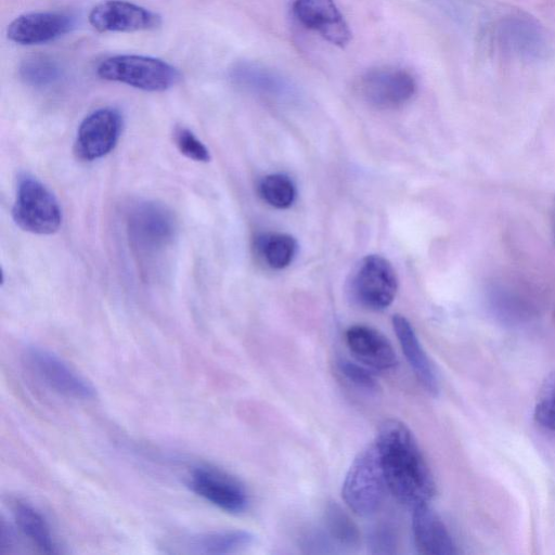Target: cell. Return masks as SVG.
<instances>
[{
    "mask_svg": "<svg viewBox=\"0 0 555 555\" xmlns=\"http://www.w3.org/2000/svg\"><path fill=\"white\" fill-rule=\"evenodd\" d=\"M374 441L388 491L412 508L429 503L436 493V483L409 427L398 420H386Z\"/></svg>",
    "mask_w": 555,
    "mask_h": 555,
    "instance_id": "6da1fadb",
    "label": "cell"
},
{
    "mask_svg": "<svg viewBox=\"0 0 555 555\" xmlns=\"http://www.w3.org/2000/svg\"><path fill=\"white\" fill-rule=\"evenodd\" d=\"M177 230L173 214L163 204L142 201L127 212L129 245L141 264L147 266L165 255L173 244Z\"/></svg>",
    "mask_w": 555,
    "mask_h": 555,
    "instance_id": "7a4b0ae2",
    "label": "cell"
},
{
    "mask_svg": "<svg viewBox=\"0 0 555 555\" xmlns=\"http://www.w3.org/2000/svg\"><path fill=\"white\" fill-rule=\"evenodd\" d=\"M388 490L375 441L354 457L345 476L341 496L357 515L369 516L382 505Z\"/></svg>",
    "mask_w": 555,
    "mask_h": 555,
    "instance_id": "3957f363",
    "label": "cell"
},
{
    "mask_svg": "<svg viewBox=\"0 0 555 555\" xmlns=\"http://www.w3.org/2000/svg\"><path fill=\"white\" fill-rule=\"evenodd\" d=\"M12 217L22 230L40 235L55 233L62 223V210L53 193L35 177L18 178Z\"/></svg>",
    "mask_w": 555,
    "mask_h": 555,
    "instance_id": "277c9868",
    "label": "cell"
},
{
    "mask_svg": "<svg viewBox=\"0 0 555 555\" xmlns=\"http://www.w3.org/2000/svg\"><path fill=\"white\" fill-rule=\"evenodd\" d=\"M98 75L109 81H117L144 91H165L181 78L179 70L159 59L122 54L102 61Z\"/></svg>",
    "mask_w": 555,
    "mask_h": 555,
    "instance_id": "5b68a950",
    "label": "cell"
},
{
    "mask_svg": "<svg viewBox=\"0 0 555 555\" xmlns=\"http://www.w3.org/2000/svg\"><path fill=\"white\" fill-rule=\"evenodd\" d=\"M349 293L360 306L384 310L391 305L398 291V276L392 264L379 255H367L354 268Z\"/></svg>",
    "mask_w": 555,
    "mask_h": 555,
    "instance_id": "8992f818",
    "label": "cell"
},
{
    "mask_svg": "<svg viewBox=\"0 0 555 555\" xmlns=\"http://www.w3.org/2000/svg\"><path fill=\"white\" fill-rule=\"evenodd\" d=\"M27 367L54 392L75 400L96 396L93 385L52 351L30 346L23 354Z\"/></svg>",
    "mask_w": 555,
    "mask_h": 555,
    "instance_id": "52a82bcc",
    "label": "cell"
},
{
    "mask_svg": "<svg viewBox=\"0 0 555 555\" xmlns=\"http://www.w3.org/2000/svg\"><path fill=\"white\" fill-rule=\"evenodd\" d=\"M413 75L397 66H378L366 70L358 80L360 98L378 109H395L403 106L416 93Z\"/></svg>",
    "mask_w": 555,
    "mask_h": 555,
    "instance_id": "ba28073f",
    "label": "cell"
},
{
    "mask_svg": "<svg viewBox=\"0 0 555 555\" xmlns=\"http://www.w3.org/2000/svg\"><path fill=\"white\" fill-rule=\"evenodd\" d=\"M188 486L196 495L227 513H243L249 504L245 486L236 477L212 465L194 467L189 474Z\"/></svg>",
    "mask_w": 555,
    "mask_h": 555,
    "instance_id": "9c48e42d",
    "label": "cell"
},
{
    "mask_svg": "<svg viewBox=\"0 0 555 555\" xmlns=\"http://www.w3.org/2000/svg\"><path fill=\"white\" fill-rule=\"evenodd\" d=\"M122 129L120 113L112 107L92 112L80 124L74 152L77 158L92 162L107 155L116 146Z\"/></svg>",
    "mask_w": 555,
    "mask_h": 555,
    "instance_id": "30bf717a",
    "label": "cell"
},
{
    "mask_svg": "<svg viewBox=\"0 0 555 555\" xmlns=\"http://www.w3.org/2000/svg\"><path fill=\"white\" fill-rule=\"evenodd\" d=\"M89 23L100 33L150 30L160 25V16L143 7L124 0H107L96 4Z\"/></svg>",
    "mask_w": 555,
    "mask_h": 555,
    "instance_id": "8fae6325",
    "label": "cell"
},
{
    "mask_svg": "<svg viewBox=\"0 0 555 555\" xmlns=\"http://www.w3.org/2000/svg\"><path fill=\"white\" fill-rule=\"evenodd\" d=\"M292 10L304 27L330 43L341 48L349 43L350 29L334 0H295Z\"/></svg>",
    "mask_w": 555,
    "mask_h": 555,
    "instance_id": "7c38bea8",
    "label": "cell"
},
{
    "mask_svg": "<svg viewBox=\"0 0 555 555\" xmlns=\"http://www.w3.org/2000/svg\"><path fill=\"white\" fill-rule=\"evenodd\" d=\"M74 27V20L59 12L26 13L13 20L7 29L8 38L20 44L53 41Z\"/></svg>",
    "mask_w": 555,
    "mask_h": 555,
    "instance_id": "4fadbf2b",
    "label": "cell"
},
{
    "mask_svg": "<svg viewBox=\"0 0 555 555\" xmlns=\"http://www.w3.org/2000/svg\"><path fill=\"white\" fill-rule=\"evenodd\" d=\"M345 338L351 353L371 369L388 371L398 363L390 341L371 326L352 325L346 331Z\"/></svg>",
    "mask_w": 555,
    "mask_h": 555,
    "instance_id": "5bb4252c",
    "label": "cell"
},
{
    "mask_svg": "<svg viewBox=\"0 0 555 555\" xmlns=\"http://www.w3.org/2000/svg\"><path fill=\"white\" fill-rule=\"evenodd\" d=\"M412 532L414 544L421 554L453 555L457 553L448 528L428 503L413 508Z\"/></svg>",
    "mask_w": 555,
    "mask_h": 555,
    "instance_id": "9a60e30c",
    "label": "cell"
},
{
    "mask_svg": "<svg viewBox=\"0 0 555 555\" xmlns=\"http://www.w3.org/2000/svg\"><path fill=\"white\" fill-rule=\"evenodd\" d=\"M256 541L247 530L231 529L197 533L175 541L169 547L175 553L186 554H231L244 551Z\"/></svg>",
    "mask_w": 555,
    "mask_h": 555,
    "instance_id": "2e32d148",
    "label": "cell"
},
{
    "mask_svg": "<svg viewBox=\"0 0 555 555\" xmlns=\"http://www.w3.org/2000/svg\"><path fill=\"white\" fill-rule=\"evenodd\" d=\"M392 326L401 350L416 379L427 392L437 395L439 382L435 367L420 343L412 324L405 317L395 314Z\"/></svg>",
    "mask_w": 555,
    "mask_h": 555,
    "instance_id": "e0dca14e",
    "label": "cell"
},
{
    "mask_svg": "<svg viewBox=\"0 0 555 555\" xmlns=\"http://www.w3.org/2000/svg\"><path fill=\"white\" fill-rule=\"evenodd\" d=\"M12 515L21 533L41 553L59 554L62 552L44 515L27 501L16 500Z\"/></svg>",
    "mask_w": 555,
    "mask_h": 555,
    "instance_id": "ac0fdd59",
    "label": "cell"
},
{
    "mask_svg": "<svg viewBox=\"0 0 555 555\" xmlns=\"http://www.w3.org/2000/svg\"><path fill=\"white\" fill-rule=\"evenodd\" d=\"M230 76L240 87L257 93L280 95L291 89L280 72L259 62H237L230 69Z\"/></svg>",
    "mask_w": 555,
    "mask_h": 555,
    "instance_id": "d6986e66",
    "label": "cell"
},
{
    "mask_svg": "<svg viewBox=\"0 0 555 555\" xmlns=\"http://www.w3.org/2000/svg\"><path fill=\"white\" fill-rule=\"evenodd\" d=\"M255 248L268 267L280 270L292 263L298 245L289 234L267 233L256 238Z\"/></svg>",
    "mask_w": 555,
    "mask_h": 555,
    "instance_id": "ffe728a7",
    "label": "cell"
},
{
    "mask_svg": "<svg viewBox=\"0 0 555 555\" xmlns=\"http://www.w3.org/2000/svg\"><path fill=\"white\" fill-rule=\"evenodd\" d=\"M324 521L328 535L339 545L349 548L359 545V528L337 503L332 502L326 505Z\"/></svg>",
    "mask_w": 555,
    "mask_h": 555,
    "instance_id": "44dd1931",
    "label": "cell"
},
{
    "mask_svg": "<svg viewBox=\"0 0 555 555\" xmlns=\"http://www.w3.org/2000/svg\"><path fill=\"white\" fill-rule=\"evenodd\" d=\"M260 197L270 206L286 209L296 198V186L284 173H271L261 179L258 185Z\"/></svg>",
    "mask_w": 555,
    "mask_h": 555,
    "instance_id": "7402d4cb",
    "label": "cell"
},
{
    "mask_svg": "<svg viewBox=\"0 0 555 555\" xmlns=\"http://www.w3.org/2000/svg\"><path fill=\"white\" fill-rule=\"evenodd\" d=\"M20 76L29 86L46 87L59 79L60 68L49 59L31 57L22 64Z\"/></svg>",
    "mask_w": 555,
    "mask_h": 555,
    "instance_id": "603a6c76",
    "label": "cell"
},
{
    "mask_svg": "<svg viewBox=\"0 0 555 555\" xmlns=\"http://www.w3.org/2000/svg\"><path fill=\"white\" fill-rule=\"evenodd\" d=\"M535 422L552 433H555V371L543 382L534 404Z\"/></svg>",
    "mask_w": 555,
    "mask_h": 555,
    "instance_id": "cb8c5ba5",
    "label": "cell"
},
{
    "mask_svg": "<svg viewBox=\"0 0 555 555\" xmlns=\"http://www.w3.org/2000/svg\"><path fill=\"white\" fill-rule=\"evenodd\" d=\"M337 370L348 384L361 391L375 393L379 389L372 372L357 362L339 359L337 361Z\"/></svg>",
    "mask_w": 555,
    "mask_h": 555,
    "instance_id": "d4e9b609",
    "label": "cell"
},
{
    "mask_svg": "<svg viewBox=\"0 0 555 555\" xmlns=\"http://www.w3.org/2000/svg\"><path fill=\"white\" fill-rule=\"evenodd\" d=\"M173 140L178 150L185 157L199 163L210 160L208 149L190 129L177 127L173 132Z\"/></svg>",
    "mask_w": 555,
    "mask_h": 555,
    "instance_id": "484cf974",
    "label": "cell"
},
{
    "mask_svg": "<svg viewBox=\"0 0 555 555\" xmlns=\"http://www.w3.org/2000/svg\"><path fill=\"white\" fill-rule=\"evenodd\" d=\"M367 545L372 554H393L396 553L397 538L388 525H378L370 532Z\"/></svg>",
    "mask_w": 555,
    "mask_h": 555,
    "instance_id": "4316f807",
    "label": "cell"
},
{
    "mask_svg": "<svg viewBox=\"0 0 555 555\" xmlns=\"http://www.w3.org/2000/svg\"><path fill=\"white\" fill-rule=\"evenodd\" d=\"M553 223H554V235H555V210H554V220H553Z\"/></svg>",
    "mask_w": 555,
    "mask_h": 555,
    "instance_id": "83f0119b",
    "label": "cell"
}]
</instances>
